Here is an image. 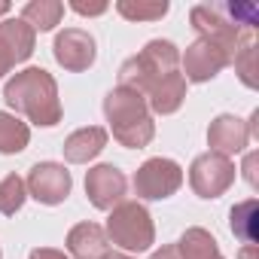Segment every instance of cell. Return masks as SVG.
Returning a JSON list of instances; mask_svg holds the SVG:
<instances>
[{"label": "cell", "instance_id": "obj_1", "mask_svg": "<svg viewBox=\"0 0 259 259\" xmlns=\"http://www.w3.org/2000/svg\"><path fill=\"white\" fill-rule=\"evenodd\" d=\"M4 101L28 116V122L40 128H52L61 122V101H58V82L43 67H25L4 85Z\"/></svg>", "mask_w": 259, "mask_h": 259}, {"label": "cell", "instance_id": "obj_2", "mask_svg": "<svg viewBox=\"0 0 259 259\" xmlns=\"http://www.w3.org/2000/svg\"><path fill=\"white\" fill-rule=\"evenodd\" d=\"M104 116L110 122L113 141L128 150H144L156 138V122L150 116L147 98L135 89L116 85L104 98Z\"/></svg>", "mask_w": 259, "mask_h": 259}, {"label": "cell", "instance_id": "obj_3", "mask_svg": "<svg viewBox=\"0 0 259 259\" xmlns=\"http://www.w3.org/2000/svg\"><path fill=\"white\" fill-rule=\"evenodd\" d=\"M177 64H180V52H177V46L171 40H150L138 55L122 61V67H119V85L135 89V92H141L147 98L150 89L162 76H168V73L177 70Z\"/></svg>", "mask_w": 259, "mask_h": 259}, {"label": "cell", "instance_id": "obj_4", "mask_svg": "<svg viewBox=\"0 0 259 259\" xmlns=\"http://www.w3.org/2000/svg\"><path fill=\"white\" fill-rule=\"evenodd\" d=\"M107 241L125 253H144L156 244V226L141 201H119L107 217Z\"/></svg>", "mask_w": 259, "mask_h": 259}, {"label": "cell", "instance_id": "obj_5", "mask_svg": "<svg viewBox=\"0 0 259 259\" xmlns=\"http://www.w3.org/2000/svg\"><path fill=\"white\" fill-rule=\"evenodd\" d=\"M135 195L147 198V201H162L171 198L180 186H183V168L174 159H147L138 171H135Z\"/></svg>", "mask_w": 259, "mask_h": 259}, {"label": "cell", "instance_id": "obj_6", "mask_svg": "<svg viewBox=\"0 0 259 259\" xmlns=\"http://www.w3.org/2000/svg\"><path fill=\"white\" fill-rule=\"evenodd\" d=\"M235 183V162L217 153H201L189 165V186L198 198H220Z\"/></svg>", "mask_w": 259, "mask_h": 259}, {"label": "cell", "instance_id": "obj_7", "mask_svg": "<svg viewBox=\"0 0 259 259\" xmlns=\"http://www.w3.org/2000/svg\"><path fill=\"white\" fill-rule=\"evenodd\" d=\"M28 186V195L40 204H61L70 189H73V177L64 165L58 162H37L25 180Z\"/></svg>", "mask_w": 259, "mask_h": 259}, {"label": "cell", "instance_id": "obj_8", "mask_svg": "<svg viewBox=\"0 0 259 259\" xmlns=\"http://www.w3.org/2000/svg\"><path fill=\"white\" fill-rule=\"evenodd\" d=\"M52 55L55 61L70 70V73H82L95 64V55H98V46H95V37L82 28H64L55 43H52Z\"/></svg>", "mask_w": 259, "mask_h": 259}, {"label": "cell", "instance_id": "obj_9", "mask_svg": "<svg viewBox=\"0 0 259 259\" xmlns=\"http://www.w3.org/2000/svg\"><path fill=\"white\" fill-rule=\"evenodd\" d=\"M180 61H183V79L186 82H210L223 67L232 64V58H229L226 49H220L217 43L201 40V37L192 46H186V52H183Z\"/></svg>", "mask_w": 259, "mask_h": 259}, {"label": "cell", "instance_id": "obj_10", "mask_svg": "<svg viewBox=\"0 0 259 259\" xmlns=\"http://www.w3.org/2000/svg\"><path fill=\"white\" fill-rule=\"evenodd\" d=\"M125 174L116 165H95L85 171V195L98 210H113L125 198Z\"/></svg>", "mask_w": 259, "mask_h": 259}, {"label": "cell", "instance_id": "obj_11", "mask_svg": "<svg viewBox=\"0 0 259 259\" xmlns=\"http://www.w3.org/2000/svg\"><path fill=\"white\" fill-rule=\"evenodd\" d=\"M247 144H250L247 122L238 119V116H232V113H220V116L210 122V128H207V147H210V153H217V156L232 159V156L244 153Z\"/></svg>", "mask_w": 259, "mask_h": 259}, {"label": "cell", "instance_id": "obj_12", "mask_svg": "<svg viewBox=\"0 0 259 259\" xmlns=\"http://www.w3.org/2000/svg\"><path fill=\"white\" fill-rule=\"evenodd\" d=\"M110 135H107V128L101 125H89V128H79V132H73L67 141H64V159L70 165H89L104 147H107Z\"/></svg>", "mask_w": 259, "mask_h": 259}, {"label": "cell", "instance_id": "obj_13", "mask_svg": "<svg viewBox=\"0 0 259 259\" xmlns=\"http://www.w3.org/2000/svg\"><path fill=\"white\" fill-rule=\"evenodd\" d=\"M34 43H37V31L28 22H22V19H4L0 22V46L7 49L13 64L28 61L34 55Z\"/></svg>", "mask_w": 259, "mask_h": 259}, {"label": "cell", "instance_id": "obj_14", "mask_svg": "<svg viewBox=\"0 0 259 259\" xmlns=\"http://www.w3.org/2000/svg\"><path fill=\"white\" fill-rule=\"evenodd\" d=\"M183 101H186V79H183V73H168V76H162L153 89H150V95H147V107L153 110V113H159V116H171V113H177L180 107H183Z\"/></svg>", "mask_w": 259, "mask_h": 259}, {"label": "cell", "instance_id": "obj_15", "mask_svg": "<svg viewBox=\"0 0 259 259\" xmlns=\"http://www.w3.org/2000/svg\"><path fill=\"white\" fill-rule=\"evenodd\" d=\"M107 232L98 223H76L67 232V250L73 259H101L107 253Z\"/></svg>", "mask_w": 259, "mask_h": 259}, {"label": "cell", "instance_id": "obj_16", "mask_svg": "<svg viewBox=\"0 0 259 259\" xmlns=\"http://www.w3.org/2000/svg\"><path fill=\"white\" fill-rule=\"evenodd\" d=\"M174 244H177V256L180 259H223L217 238L207 229H201V226L186 229L180 235V241H174Z\"/></svg>", "mask_w": 259, "mask_h": 259}, {"label": "cell", "instance_id": "obj_17", "mask_svg": "<svg viewBox=\"0 0 259 259\" xmlns=\"http://www.w3.org/2000/svg\"><path fill=\"white\" fill-rule=\"evenodd\" d=\"M31 144V128L13 113H0V156H16Z\"/></svg>", "mask_w": 259, "mask_h": 259}, {"label": "cell", "instance_id": "obj_18", "mask_svg": "<svg viewBox=\"0 0 259 259\" xmlns=\"http://www.w3.org/2000/svg\"><path fill=\"white\" fill-rule=\"evenodd\" d=\"M64 16V4L61 0H31L22 10V22H28L34 31H52Z\"/></svg>", "mask_w": 259, "mask_h": 259}, {"label": "cell", "instance_id": "obj_19", "mask_svg": "<svg viewBox=\"0 0 259 259\" xmlns=\"http://www.w3.org/2000/svg\"><path fill=\"white\" fill-rule=\"evenodd\" d=\"M256 220H259V204L256 198H247L241 204H235L229 210V226H232V235L241 238L244 244H256Z\"/></svg>", "mask_w": 259, "mask_h": 259}, {"label": "cell", "instance_id": "obj_20", "mask_svg": "<svg viewBox=\"0 0 259 259\" xmlns=\"http://www.w3.org/2000/svg\"><path fill=\"white\" fill-rule=\"evenodd\" d=\"M168 0H119L116 13L128 22H159L168 16Z\"/></svg>", "mask_w": 259, "mask_h": 259}, {"label": "cell", "instance_id": "obj_21", "mask_svg": "<svg viewBox=\"0 0 259 259\" xmlns=\"http://www.w3.org/2000/svg\"><path fill=\"white\" fill-rule=\"evenodd\" d=\"M25 198H28V186L19 174H7L0 180V213L4 217H16L22 210Z\"/></svg>", "mask_w": 259, "mask_h": 259}, {"label": "cell", "instance_id": "obj_22", "mask_svg": "<svg viewBox=\"0 0 259 259\" xmlns=\"http://www.w3.org/2000/svg\"><path fill=\"white\" fill-rule=\"evenodd\" d=\"M253 55H256V43H253V37H247L244 43H241V49L235 52V58H232V64H235V73L241 76V82L247 85V89H256V70H253Z\"/></svg>", "mask_w": 259, "mask_h": 259}, {"label": "cell", "instance_id": "obj_23", "mask_svg": "<svg viewBox=\"0 0 259 259\" xmlns=\"http://www.w3.org/2000/svg\"><path fill=\"white\" fill-rule=\"evenodd\" d=\"M256 162H259V156L256 153H247V159H244V180L250 183V186H259V177H256Z\"/></svg>", "mask_w": 259, "mask_h": 259}, {"label": "cell", "instance_id": "obj_24", "mask_svg": "<svg viewBox=\"0 0 259 259\" xmlns=\"http://www.w3.org/2000/svg\"><path fill=\"white\" fill-rule=\"evenodd\" d=\"M28 259H70L64 250H55V247H34L28 253Z\"/></svg>", "mask_w": 259, "mask_h": 259}, {"label": "cell", "instance_id": "obj_25", "mask_svg": "<svg viewBox=\"0 0 259 259\" xmlns=\"http://www.w3.org/2000/svg\"><path fill=\"white\" fill-rule=\"evenodd\" d=\"M70 10L79 13V16H104V13H107V4H92V7H85V4H70Z\"/></svg>", "mask_w": 259, "mask_h": 259}, {"label": "cell", "instance_id": "obj_26", "mask_svg": "<svg viewBox=\"0 0 259 259\" xmlns=\"http://www.w3.org/2000/svg\"><path fill=\"white\" fill-rule=\"evenodd\" d=\"M150 259H180L177 256V244H168V247H162V250H156Z\"/></svg>", "mask_w": 259, "mask_h": 259}, {"label": "cell", "instance_id": "obj_27", "mask_svg": "<svg viewBox=\"0 0 259 259\" xmlns=\"http://www.w3.org/2000/svg\"><path fill=\"white\" fill-rule=\"evenodd\" d=\"M13 67H16V64H13V58L7 55V49H4V46H0V76H7Z\"/></svg>", "mask_w": 259, "mask_h": 259}, {"label": "cell", "instance_id": "obj_28", "mask_svg": "<svg viewBox=\"0 0 259 259\" xmlns=\"http://www.w3.org/2000/svg\"><path fill=\"white\" fill-rule=\"evenodd\" d=\"M238 259H256V244H244L238 250Z\"/></svg>", "mask_w": 259, "mask_h": 259}, {"label": "cell", "instance_id": "obj_29", "mask_svg": "<svg viewBox=\"0 0 259 259\" xmlns=\"http://www.w3.org/2000/svg\"><path fill=\"white\" fill-rule=\"evenodd\" d=\"M101 259H132V256H128V253H104Z\"/></svg>", "mask_w": 259, "mask_h": 259}, {"label": "cell", "instance_id": "obj_30", "mask_svg": "<svg viewBox=\"0 0 259 259\" xmlns=\"http://www.w3.org/2000/svg\"><path fill=\"white\" fill-rule=\"evenodd\" d=\"M4 13H10V4H7V0H0V16H4Z\"/></svg>", "mask_w": 259, "mask_h": 259}, {"label": "cell", "instance_id": "obj_31", "mask_svg": "<svg viewBox=\"0 0 259 259\" xmlns=\"http://www.w3.org/2000/svg\"><path fill=\"white\" fill-rule=\"evenodd\" d=\"M0 259H4V250H0Z\"/></svg>", "mask_w": 259, "mask_h": 259}]
</instances>
